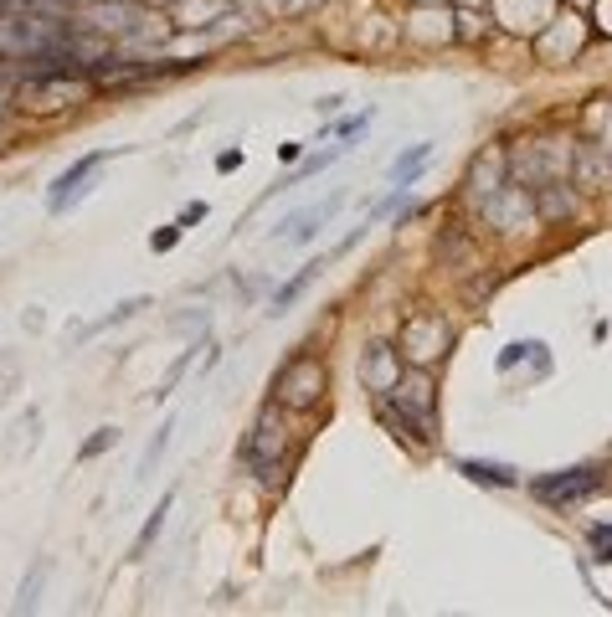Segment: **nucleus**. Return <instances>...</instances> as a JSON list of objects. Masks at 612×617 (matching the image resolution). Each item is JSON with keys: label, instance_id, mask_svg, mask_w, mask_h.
Wrapping results in <instances>:
<instances>
[{"label": "nucleus", "instance_id": "obj_8", "mask_svg": "<svg viewBox=\"0 0 612 617\" xmlns=\"http://www.w3.org/2000/svg\"><path fill=\"white\" fill-rule=\"evenodd\" d=\"M448 345H453V335H448L443 319H417V324H407V350H412L417 360H438Z\"/></svg>", "mask_w": 612, "mask_h": 617}, {"label": "nucleus", "instance_id": "obj_20", "mask_svg": "<svg viewBox=\"0 0 612 617\" xmlns=\"http://www.w3.org/2000/svg\"><path fill=\"white\" fill-rule=\"evenodd\" d=\"M144 304H150V299H144V294H139V299H124V304H119L114 314H108V319H98V324H88V330H83V335H98V330H108V324H124V319H134V314H139Z\"/></svg>", "mask_w": 612, "mask_h": 617}, {"label": "nucleus", "instance_id": "obj_15", "mask_svg": "<svg viewBox=\"0 0 612 617\" xmlns=\"http://www.w3.org/2000/svg\"><path fill=\"white\" fill-rule=\"evenodd\" d=\"M432 160V144H412L407 155H396V165H391V180L396 186H417V170Z\"/></svg>", "mask_w": 612, "mask_h": 617}, {"label": "nucleus", "instance_id": "obj_9", "mask_svg": "<svg viewBox=\"0 0 612 617\" xmlns=\"http://www.w3.org/2000/svg\"><path fill=\"white\" fill-rule=\"evenodd\" d=\"M458 474L463 479H474V484H489V489H515L520 484V474L510 463H479V458H463L458 463Z\"/></svg>", "mask_w": 612, "mask_h": 617}, {"label": "nucleus", "instance_id": "obj_19", "mask_svg": "<svg viewBox=\"0 0 612 617\" xmlns=\"http://www.w3.org/2000/svg\"><path fill=\"white\" fill-rule=\"evenodd\" d=\"M191 355H196V350H180V355L170 360V371H165V381L155 386V402H165V396H170V391L180 386V376H186V371H191Z\"/></svg>", "mask_w": 612, "mask_h": 617}, {"label": "nucleus", "instance_id": "obj_23", "mask_svg": "<svg viewBox=\"0 0 612 617\" xmlns=\"http://www.w3.org/2000/svg\"><path fill=\"white\" fill-rule=\"evenodd\" d=\"M530 350H535V345H525V340H520V345H510V350H504V355H499V371H510V366H515V360H525Z\"/></svg>", "mask_w": 612, "mask_h": 617}, {"label": "nucleus", "instance_id": "obj_22", "mask_svg": "<svg viewBox=\"0 0 612 617\" xmlns=\"http://www.w3.org/2000/svg\"><path fill=\"white\" fill-rule=\"evenodd\" d=\"M180 232H186V227H180V222H175V227H165V232H155V237H150V247H155V252H170V247L180 242Z\"/></svg>", "mask_w": 612, "mask_h": 617}, {"label": "nucleus", "instance_id": "obj_16", "mask_svg": "<svg viewBox=\"0 0 612 617\" xmlns=\"http://www.w3.org/2000/svg\"><path fill=\"white\" fill-rule=\"evenodd\" d=\"M170 432H175V422H160L155 443L144 448V458H139V474H134V479H150V474H155V463H160V458H165V448H170Z\"/></svg>", "mask_w": 612, "mask_h": 617}, {"label": "nucleus", "instance_id": "obj_17", "mask_svg": "<svg viewBox=\"0 0 612 617\" xmlns=\"http://www.w3.org/2000/svg\"><path fill=\"white\" fill-rule=\"evenodd\" d=\"M42 582H47V561H36L26 571V582H21V597H16V612H31L36 602H42Z\"/></svg>", "mask_w": 612, "mask_h": 617}, {"label": "nucleus", "instance_id": "obj_4", "mask_svg": "<svg viewBox=\"0 0 612 617\" xmlns=\"http://www.w3.org/2000/svg\"><path fill=\"white\" fill-rule=\"evenodd\" d=\"M597 489H602V474H597L592 463H582V468H561V474L530 484V494L546 499V504H576V499H587V494H597Z\"/></svg>", "mask_w": 612, "mask_h": 617}, {"label": "nucleus", "instance_id": "obj_24", "mask_svg": "<svg viewBox=\"0 0 612 617\" xmlns=\"http://www.w3.org/2000/svg\"><path fill=\"white\" fill-rule=\"evenodd\" d=\"M201 216H206V201H191L186 211H180V227H191V222H201Z\"/></svg>", "mask_w": 612, "mask_h": 617}, {"label": "nucleus", "instance_id": "obj_10", "mask_svg": "<svg viewBox=\"0 0 612 617\" xmlns=\"http://www.w3.org/2000/svg\"><path fill=\"white\" fill-rule=\"evenodd\" d=\"M535 211L546 216V222H561V216H571V211H576L571 186H561V180H546V186H535Z\"/></svg>", "mask_w": 612, "mask_h": 617}, {"label": "nucleus", "instance_id": "obj_5", "mask_svg": "<svg viewBox=\"0 0 612 617\" xmlns=\"http://www.w3.org/2000/svg\"><path fill=\"white\" fill-rule=\"evenodd\" d=\"M571 175L582 191H607L612 186V155L597 150V144H576L571 150Z\"/></svg>", "mask_w": 612, "mask_h": 617}, {"label": "nucleus", "instance_id": "obj_1", "mask_svg": "<svg viewBox=\"0 0 612 617\" xmlns=\"http://www.w3.org/2000/svg\"><path fill=\"white\" fill-rule=\"evenodd\" d=\"M386 396L391 402H381V417L391 427L412 432L417 443H432V432H438V396H432V381L427 376H402Z\"/></svg>", "mask_w": 612, "mask_h": 617}, {"label": "nucleus", "instance_id": "obj_21", "mask_svg": "<svg viewBox=\"0 0 612 617\" xmlns=\"http://www.w3.org/2000/svg\"><path fill=\"white\" fill-rule=\"evenodd\" d=\"M587 540H592V556L597 561H612V525H592Z\"/></svg>", "mask_w": 612, "mask_h": 617}, {"label": "nucleus", "instance_id": "obj_3", "mask_svg": "<svg viewBox=\"0 0 612 617\" xmlns=\"http://www.w3.org/2000/svg\"><path fill=\"white\" fill-rule=\"evenodd\" d=\"M278 458H283V422H278V402H268L263 417H258V427H252V438L242 443V463L258 479H273Z\"/></svg>", "mask_w": 612, "mask_h": 617}, {"label": "nucleus", "instance_id": "obj_18", "mask_svg": "<svg viewBox=\"0 0 612 617\" xmlns=\"http://www.w3.org/2000/svg\"><path fill=\"white\" fill-rule=\"evenodd\" d=\"M114 443H119V427H98L93 438H88V443L78 448V463H93V458H103V453L114 448Z\"/></svg>", "mask_w": 612, "mask_h": 617}, {"label": "nucleus", "instance_id": "obj_6", "mask_svg": "<svg viewBox=\"0 0 612 617\" xmlns=\"http://www.w3.org/2000/svg\"><path fill=\"white\" fill-rule=\"evenodd\" d=\"M108 160H114V150H93V155H83L72 170H62V175L52 180V196H47V206H52V211H67V201H72V196H83V180H88L98 165H108Z\"/></svg>", "mask_w": 612, "mask_h": 617}, {"label": "nucleus", "instance_id": "obj_12", "mask_svg": "<svg viewBox=\"0 0 612 617\" xmlns=\"http://www.w3.org/2000/svg\"><path fill=\"white\" fill-rule=\"evenodd\" d=\"M139 6H114V0H108V6H93L88 11V21L98 26V31H134L139 26Z\"/></svg>", "mask_w": 612, "mask_h": 617}, {"label": "nucleus", "instance_id": "obj_7", "mask_svg": "<svg viewBox=\"0 0 612 617\" xmlns=\"http://www.w3.org/2000/svg\"><path fill=\"white\" fill-rule=\"evenodd\" d=\"M345 206V191H335L330 201H319V206H309V211H299L294 222H288V232H278L283 242H309V237H319V227H330L335 222V211Z\"/></svg>", "mask_w": 612, "mask_h": 617}, {"label": "nucleus", "instance_id": "obj_11", "mask_svg": "<svg viewBox=\"0 0 612 617\" xmlns=\"http://www.w3.org/2000/svg\"><path fill=\"white\" fill-rule=\"evenodd\" d=\"M319 273H324V263H304V268H299V273H294V278H288V283L278 288V294H273L268 314H283V309H294V304L304 299V288H309V283H314Z\"/></svg>", "mask_w": 612, "mask_h": 617}, {"label": "nucleus", "instance_id": "obj_14", "mask_svg": "<svg viewBox=\"0 0 612 617\" xmlns=\"http://www.w3.org/2000/svg\"><path fill=\"white\" fill-rule=\"evenodd\" d=\"M499 180H504V160L494 155H479V165H474V175H468V186H474V196H499L504 186H499Z\"/></svg>", "mask_w": 612, "mask_h": 617}, {"label": "nucleus", "instance_id": "obj_2", "mask_svg": "<svg viewBox=\"0 0 612 617\" xmlns=\"http://www.w3.org/2000/svg\"><path fill=\"white\" fill-rule=\"evenodd\" d=\"M324 391H330V371H324V360H314V355H294L273 381L278 407H294V412H309Z\"/></svg>", "mask_w": 612, "mask_h": 617}, {"label": "nucleus", "instance_id": "obj_13", "mask_svg": "<svg viewBox=\"0 0 612 617\" xmlns=\"http://www.w3.org/2000/svg\"><path fill=\"white\" fill-rule=\"evenodd\" d=\"M170 504H175V489H170V494H160V504H155V515H150V520H144V530L134 535V546H129V561H139L144 551H150V546H155V535L165 530V515H170Z\"/></svg>", "mask_w": 612, "mask_h": 617}]
</instances>
